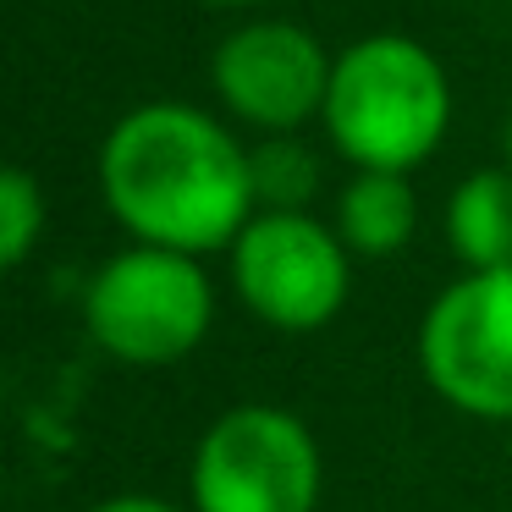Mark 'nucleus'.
Listing matches in <instances>:
<instances>
[{
  "label": "nucleus",
  "instance_id": "obj_14",
  "mask_svg": "<svg viewBox=\"0 0 512 512\" xmlns=\"http://www.w3.org/2000/svg\"><path fill=\"white\" fill-rule=\"evenodd\" d=\"M507 166H512V116H507Z\"/></svg>",
  "mask_w": 512,
  "mask_h": 512
},
{
  "label": "nucleus",
  "instance_id": "obj_10",
  "mask_svg": "<svg viewBox=\"0 0 512 512\" xmlns=\"http://www.w3.org/2000/svg\"><path fill=\"white\" fill-rule=\"evenodd\" d=\"M248 177H254V210H309L320 188V160L298 133H276L248 149Z\"/></svg>",
  "mask_w": 512,
  "mask_h": 512
},
{
  "label": "nucleus",
  "instance_id": "obj_5",
  "mask_svg": "<svg viewBox=\"0 0 512 512\" xmlns=\"http://www.w3.org/2000/svg\"><path fill=\"white\" fill-rule=\"evenodd\" d=\"M232 287L270 331H320L342 314L353 254L309 210H254L232 243Z\"/></svg>",
  "mask_w": 512,
  "mask_h": 512
},
{
  "label": "nucleus",
  "instance_id": "obj_13",
  "mask_svg": "<svg viewBox=\"0 0 512 512\" xmlns=\"http://www.w3.org/2000/svg\"><path fill=\"white\" fill-rule=\"evenodd\" d=\"M210 12H248V6H265V0H199Z\"/></svg>",
  "mask_w": 512,
  "mask_h": 512
},
{
  "label": "nucleus",
  "instance_id": "obj_11",
  "mask_svg": "<svg viewBox=\"0 0 512 512\" xmlns=\"http://www.w3.org/2000/svg\"><path fill=\"white\" fill-rule=\"evenodd\" d=\"M45 237V188L34 171L0 166V276L17 270Z\"/></svg>",
  "mask_w": 512,
  "mask_h": 512
},
{
  "label": "nucleus",
  "instance_id": "obj_4",
  "mask_svg": "<svg viewBox=\"0 0 512 512\" xmlns=\"http://www.w3.org/2000/svg\"><path fill=\"white\" fill-rule=\"evenodd\" d=\"M325 485L320 441L292 408L243 402L199 435L188 468L193 512H314Z\"/></svg>",
  "mask_w": 512,
  "mask_h": 512
},
{
  "label": "nucleus",
  "instance_id": "obj_2",
  "mask_svg": "<svg viewBox=\"0 0 512 512\" xmlns=\"http://www.w3.org/2000/svg\"><path fill=\"white\" fill-rule=\"evenodd\" d=\"M331 149L353 171H402L441 149L452 127L446 67L408 34H364L331 61L320 111Z\"/></svg>",
  "mask_w": 512,
  "mask_h": 512
},
{
  "label": "nucleus",
  "instance_id": "obj_3",
  "mask_svg": "<svg viewBox=\"0 0 512 512\" xmlns=\"http://www.w3.org/2000/svg\"><path fill=\"white\" fill-rule=\"evenodd\" d=\"M215 320V287L204 265L177 248L133 243L111 254L89 276L83 292V325L94 347L116 364L160 369L188 358L210 336Z\"/></svg>",
  "mask_w": 512,
  "mask_h": 512
},
{
  "label": "nucleus",
  "instance_id": "obj_7",
  "mask_svg": "<svg viewBox=\"0 0 512 512\" xmlns=\"http://www.w3.org/2000/svg\"><path fill=\"white\" fill-rule=\"evenodd\" d=\"M331 61L336 56H325V45L303 23L254 17V23H237L215 45L210 83L232 122L276 138V133H298L303 122H314L325 111Z\"/></svg>",
  "mask_w": 512,
  "mask_h": 512
},
{
  "label": "nucleus",
  "instance_id": "obj_8",
  "mask_svg": "<svg viewBox=\"0 0 512 512\" xmlns=\"http://www.w3.org/2000/svg\"><path fill=\"white\" fill-rule=\"evenodd\" d=\"M446 248L463 270L512 265V166L468 171L446 199Z\"/></svg>",
  "mask_w": 512,
  "mask_h": 512
},
{
  "label": "nucleus",
  "instance_id": "obj_6",
  "mask_svg": "<svg viewBox=\"0 0 512 512\" xmlns=\"http://www.w3.org/2000/svg\"><path fill=\"white\" fill-rule=\"evenodd\" d=\"M419 364L457 413L512 424V265L463 270L424 309Z\"/></svg>",
  "mask_w": 512,
  "mask_h": 512
},
{
  "label": "nucleus",
  "instance_id": "obj_9",
  "mask_svg": "<svg viewBox=\"0 0 512 512\" xmlns=\"http://www.w3.org/2000/svg\"><path fill=\"white\" fill-rule=\"evenodd\" d=\"M419 226V199L402 171H353L336 199V237L358 259H391Z\"/></svg>",
  "mask_w": 512,
  "mask_h": 512
},
{
  "label": "nucleus",
  "instance_id": "obj_12",
  "mask_svg": "<svg viewBox=\"0 0 512 512\" xmlns=\"http://www.w3.org/2000/svg\"><path fill=\"white\" fill-rule=\"evenodd\" d=\"M89 512H188V507H177V501H166V496H144V490H127V496H105L100 507H89Z\"/></svg>",
  "mask_w": 512,
  "mask_h": 512
},
{
  "label": "nucleus",
  "instance_id": "obj_1",
  "mask_svg": "<svg viewBox=\"0 0 512 512\" xmlns=\"http://www.w3.org/2000/svg\"><path fill=\"white\" fill-rule=\"evenodd\" d=\"M100 193L133 243L215 254L254 221L248 149L188 100L133 105L100 144Z\"/></svg>",
  "mask_w": 512,
  "mask_h": 512
}]
</instances>
